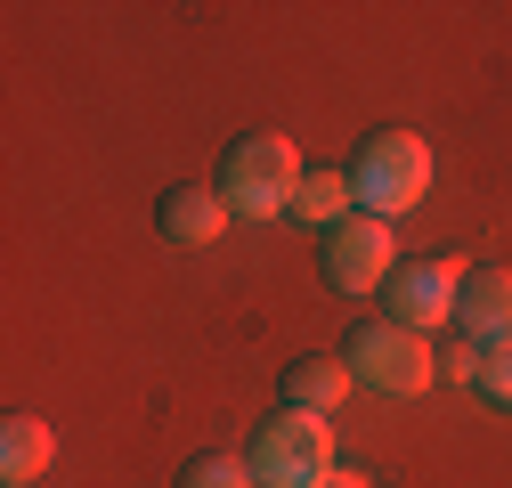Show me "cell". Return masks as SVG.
Instances as JSON below:
<instances>
[{
    "mask_svg": "<svg viewBox=\"0 0 512 488\" xmlns=\"http://www.w3.org/2000/svg\"><path fill=\"white\" fill-rule=\"evenodd\" d=\"M301 171H309V163H301V147H293L285 131H236V139L220 147L212 188H220V204L244 212V220H285Z\"/></svg>",
    "mask_w": 512,
    "mask_h": 488,
    "instance_id": "1",
    "label": "cell"
},
{
    "mask_svg": "<svg viewBox=\"0 0 512 488\" xmlns=\"http://www.w3.org/2000/svg\"><path fill=\"white\" fill-rule=\"evenodd\" d=\"M342 171H350L358 212L399 220V212H415L423 188H431V147H423V131H399V122H382V131H366V139L350 147Z\"/></svg>",
    "mask_w": 512,
    "mask_h": 488,
    "instance_id": "2",
    "label": "cell"
},
{
    "mask_svg": "<svg viewBox=\"0 0 512 488\" xmlns=\"http://www.w3.org/2000/svg\"><path fill=\"white\" fill-rule=\"evenodd\" d=\"M244 464H252V480H261V488H326V480L342 472V456H334V423H326V415H293V407H277V415L252 423Z\"/></svg>",
    "mask_w": 512,
    "mask_h": 488,
    "instance_id": "3",
    "label": "cell"
},
{
    "mask_svg": "<svg viewBox=\"0 0 512 488\" xmlns=\"http://www.w3.org/2000/svg\"><path fill=\"white\" fill-rule=\"evenodd\" d=\"M342 366H350L366 391H382V399H423L439 383L431 375V342L415 326H399V318H358L342 334Z\"/></svg>",
    "mask_w": 512,
    "mask_h": 488,
    "instance_id": "4",
    "label": "cell"
},
{
    "mask_svg": "<svg viewBox=\"0 0 512 488\" xmlns=\"http://www.w3.org/2000/svg\"><path fill=\"white\" fill-rule=\"evenodd\" d=\"M391 269H399V244H391V220H374V212H350L317 236V277L334 293H374V285H391Z\"/></svg>",
    "mask_w": 512,
    "mask_h": 488,
    "instance_id": "5",
    "label": "cell"
},
{
    "mask_svg": "<svg viewBox=\"0 0 512 488\" xmlns=\"http://www.w3.org/2000/svg\"><path fill=\"white\" fill-rule=\"evenodd\" d=\"M464 261L456 253H415L391 269V285H382V318H399L415 334H439V326H456V293H464Z\"/></svg>",
    "mask_w": 512,
    "mask_h": 488,
    "instance_id": "6",
    "label": "cell"
},
{
    "mask_svg": "<svg viewBox=\"0 0 512 488\" xmlns=\"http://www.w3.org/2000/svg\"><path fill=\"white\" fill-rule=\"evenodd\" d=\"M456 334H464L472 350H504V342H512V269H504V261L464 277V293H456Z\"/></svg>",
    "mask_w": 512,
    "mask_h": 488,
    "instance_id": "7",
    "label": "cell"
},
{
    "mask_svg": "<svg viewBox=\"0 0 512 488\" xmlns=\"http://www.w3.org/2000/svg\"><path fill=\"white\" fill-rule=\"evenodd\" d=\"M277 391H285V407H293V415H334V407L358 391V375L342 366V350H301V358H285Z\"/></svg>",
    "mask_w": 512,
    "mask_h": 488,
    "instance_id": "8",
    "label": "cell"
},
{
    "mask_svg": "<svg viewBox=\"0 0 512 488\" xmlns=\"http://www.w3.org/2000/svg\"><path fill=\"white\" fill-rule=\"evenodd\" d=\"M228 220H236V212L220 204V188H187V179H179V188L155 196V228H163V244H212Z\"/></svg>",
    "mask_w": 512,
    "mask_h": 488,
    "instance_id": "9",
    "label": "cell"
},
{
    "mask_svg": "<svg viewBox=\"0 0 512 488\" xmlns=\"http://www.w3.org/2000/svg\"><path fill=\"white\" fill-rule=\"evenodd\" d=\"M49 464H57V432L41 415H9V423H0V480H9V488H33Z\"/></svg>",
    "mask_w": 512,
    "mask_h": 488,
    "instance_id": "10",
    "label": "cell"
},
{
    "mask_svg": "<svg viewBox=\"0 0 512 488\" xmlns=\"http://www.w3.org/2000/svg\"><path fill=\"white\" fill-rule=\"evenodd\" d=\"M350 212H358L350 171L309 163V171H301V188H293V212H285V220H301V228H317V236H326V228H334V220H350Z\"/></svg>",
    "mask_w": 512,
    "mask_h": 488,
    "instance_id": "11",
    "label": "cell"
},
{
    "mask_svg": "<svg viewBox=\"0 0 512 488\" xmlns=\"http://www.w3.org/2000/svg\"><path fill=\"white\" fill-rule=\"evenodd\" d=\"M171 488H261V480H252L244 448H196V456L171 472Z\"/></svg>",
    "mask_w": 512,
    "mask_h": 488,
    "instance_id": "12",
    "label": "cell"
},
{
    "mask_svg": "<svg viewBox=\"0 0 512 488\" xmlns=\"http://www.w3.org/2000/svg\"><path fill=\"white\" fill-rule=\"evenodd\" d=\"M431 375L439 383H480V350L456 334V342H431Z\"/></svg>",
    "mask_w": 512,
    "mask_h": 488,
    "instance_id": "13",
    "label": "cell"
},
{
    "mask_svg": "<svg viewBox=\"0 0 512 488\" xmlns=\"http://www.w3.org/2000/svg\"><path fill=\"white\" fill-rule=\"evenodd\" d=\"M488 407H512V342L504 350H480V383H472Z\"/></svg>",
    "mask_w": 512,
    "mask_h": 488,
    "instance_id": "14",
    "label": "cell"
},
{
    "mask_svg": "<svg viewBox=\"0 0 512 488\" xmlns=\"http://www.w3.org/2000/svg\"><path fill=\"white\" fill-rule=\"evenodd\" d=\"M326 488H366V472H334V480H326Z\"/></svg>",
    "mask_w": 512,
    "mask_h": 488,
    "instance_id": "15",
    "label": "cell"
}]
</instances>
